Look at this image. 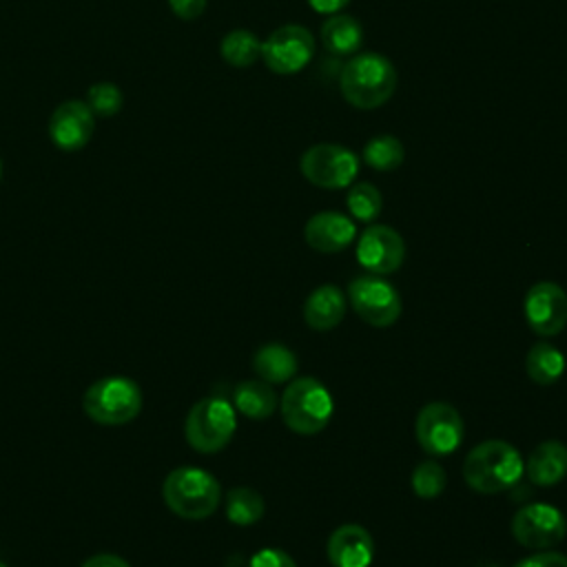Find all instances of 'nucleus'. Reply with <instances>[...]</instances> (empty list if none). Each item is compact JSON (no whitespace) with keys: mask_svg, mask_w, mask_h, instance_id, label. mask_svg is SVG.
<instances>
[{"mask_svg":"<svg viewBox=\"0 0 567 567\" xmlns=\"http://www.w3.org/2000/svg\"><path fill=\"white\" fill-rule=\"evenodd\" d=\"M525 474L520 452L498 439L483 441L472 447L463 461V478L478 494L507 492Z\"/></svg>","mask_w":567,"mask_h":567,"instance_id":"f257e3e1","label":"nucleus"},{"mask_svg":"<svg viewBox=\"0 0 567 567\" xmlns=\"http://www.w3.org/2000/svg\"><path fill=\"white\" fill-rule=\"evenodd\" d=\"M339 89L354 109H377L385 104L396 89L394 64L381 53H354L341 69Z\"/></svg>","mask_w":567,"mask_h":567,"instance_id":"f03ea898","label":"nucleus"},{"mask_svg":"<svg viewBox=\"0 0 567 567\" xmlns=\"http://www.w3.org/2000/svg\"><path fill=\"white\" fill-rule=\"evenodd\" d=\"M162 496L166 507L179 518L202 520L219 507L221 485L210 472L195 465H182L166 474Z\"/></svg>","mask_w":567,"mask_h":567,"instance_id":"7ed1b4c3","label":"nucleus"},{"mask_svg":"<svg viewBox=\"0 0 567 567\" xmlns=\"http://www.w3.org/2000/svg\"><path fill=\"white\" fill-rule=\"evenodd\" d=\"M279 405L284 423L301 436L319 434L330 423L334 412L332 394L315 377H299L290 381Z\"/></svg>","mask_w":567,"mask_h":567,"instance_id":"20e7f679","label":"nucleus"},{"mask_svg":"<svg viewBox=\"0 0 567 567\" xmlns=\"http://www.w3.org/2000/svg\"><path fill=\"white\" fill-rule=\"evenodd\" d=\"M142 390L128 377H104L93 381L84 396V414L100 425H124L142 412Z\"/></svg>","mask_w":567,"mask_h":567,"instance_id":"39448f33","label":"nucleus"},{"mask_svg":"<svg viewBox=\"0 0 567 567\" xmlns=\"http://www.w3.org/2000/svg\"><path fill=\"white\" fill-rule=\"evenodd\" d=\"M237 430V410L224 396H204L186 414L184 434L193 450L215 454L224 450Z\"/></svg>","mask_w":567,"mask_h":567,"instance_id":"423d86ee","label":"nucleus"},{"mask_svg":"<svg viewBox=\"0 0 567 567\" xmlns=\"http://www.w3.org/2000/svg\"><path fill=\"white\" fill-rule=\"evenodd\" d=\"M301 175L319 188H346L359 175V157L339 144L321 142L310 146L299 159Z\"/></svg>","mask_w":567,"mask_h":567,"instance_id":"0eeeda50","label":"nucleus"},{"mask_svg":"<svg viewBox=\"0 0 567 567\" xmlns=\"http://www.w3.org/2000/svg\"><path fill=\"white\" fill-rule=\"evenodd\" d=\"M414 434L425 454L447 456L461 447L465 425L456 408L443 401H432L421 408L414 423Z\"/></svg>","mask_w":567,"mask_h":567,"instance_id":"6e6552de","label":"nucleus"},{"mask_svg":"<svg viewBox=\"0 0 567 567\" xmlns=\"http://www.w3.org/2000/svg\"><path fill=\"white\" fill-rule=\"evenodd\" d=\"M352 310L374 328H388L401 317V295L381 275L354 277L348 286Z\"/></svg>","mask_w":567,"mask_h":567,"instance_id":"1a4fd4ad","label":"nucleus"},{"mask_svg":"<svg viewBox=\"0 0 567 567\" xmlns=\"http://www.w3.org/2000/svg\"><path fill=\"white\" fill-rule=\"evenodd\" d=\"M315 55V38L306 27L286 24L275 29L261 42L264 64L279 75H292L303 71Z\"/></svg>","mask_w":567,"mask_h":567,"instance_id":"9d476101","label":"nucleus"},{"mask_svg":"<svg viewBox=\"0 0 567 567\" xmlns=\"http://www.w3.org/2000/svg\"><path fill=\"white\" fill-rule=\"evenodd\" d=\"M512 534L523 547L543 551L565 538L567 518L549 503H529L514 514Z\"/></svg>","mask_w":567,"mask_h":567,"instance_id":"9b49d317","label":"nucleus"},{"mask_svg":"<svg viewBox=\"0 0 567 567\" xmlns=\"http://www.w3.org/2000/svg\"><path fill=\"white\" fill-rule=\"evenodd\" d=\"M403 259V237L385 224L368 226L357 239V261L372 275H390L401 268Z\"/></svg>","mask_w":567,"mask_h":567,"instance_id":"f8f14e48","label":"nucleus"},{"mask_svg":"<svg viewBox=\"0 0 567 567\" xmlns=\"http://www.w3.org/2000/svg\"><path fill=\"white\" fill-rule=\"evenodd\" d=\"M525 321L538 337H554L567 323V295L554 281H538L525 295Z\"/></svg>","mask_w":567,"mask_h":567,"instance_id":"ddd939ff","label":"nucleus"},{"mask_svg":"<svg viewBox=\"0 0 567 567\" xmlns=\"http://www.w3.org/2000/svg\"><path fill=\"white\" fill-rule=\"evenodd\" d=\"M95 128V115L82 100L62 102L51 120H49V135L51 142L62 151H80L91 142Z\"/></svg>","mask_w":567,"mask_h":567,"instance_id":"4468645a","label":"nucleus"},{"mask_svg":"<svg viewBox=\"0 0 567 567\" xmlns=\"http://www.w3.org/2000/svg\"><path fill=\"white\" fill-rule=\"evenodd\" d=\"M357 237L354 221L337 210H321L303 226V239L319 252H341Z\"/></svg>","mask_w":567,"mask_h":567,"instance_id":"2eb2a0df","label":"nucleus"},{"mask_svg":"<svg viewBox=\"0 0 567 567\" xmlns=\"http://www.w3.org/2000/svg\"><path fill=\"white\" fill-rule=\"evenodd\" d=\"M326 551L332 567H368L374 558V540L365 527L346 523L330 534Z\"/></svg>","mask_w":567,"mask_h":567,"instance_id":"dca6fc26","label":"nucleus"},{"mask_svg":"<svg viewBox=\"0 0 567 567\" xmlns=\"http://www.w3.org/2000/svg\"><path fill=\"white\" fill-rule=\"evenodd\" d=\"M343 315H346V295L334 284H323L315 288L303 301V321L317 332L337 328Z\"/></svg>","mask_w":567,"mask_h":567,"instance_id":"f3484780","label":"nucleus"},{"mask_svg":"<svg viewBox=\"0 0 567 567\" xmlns=\"http://www.w3.org/2000/svg\"><path fill=\"white\" fill-rule=\"evenodd\" d=\"M525 474L536 487H551L567 476V445L560 441L538 443L525 463Z\"/></svg>","mask_w":567,"mask_h":567,"instance_id":"a211bd4d","label":"nucleus"},{"mask_svg":"<svg viewBox=\"0 0 567 567\" xmlns=\"http://www.w3.org/2000/svg\"><path fill=\"white\" fill-rule=\"evenodd\" d=\"M275 388L261 379H246L233 390V408L252 421H264L277 410Z\"/></svg>","mask_w":567,"mask_h":567,"instance_id":"6ab92c4d","label":"nucleus"},{"mask_svg":"<svg viewBox=\"0 0 567 567\" xmlns=\"http://www.w3.org/2000/svg\"><path fill=\"white\" fill-rule=\"evenodd\" d=\"M321 42L332 55H354L363 44V29L357 18L334 13L321 24Z\"/></svg>","mask_w":567,"mask_h":567,"instance_id":"aec40b11","label":"nucleus"},{"mask_svg":"<svg viewBox=\"0 0 567 567\" xmlns=\"http://www.w3.org/2000/svg\"><path fill=\"white\" fill-rule=\"evenodd\" d=\"M252 368L257 377L270 385L286 383L297 372V354L284 343H264L252 354Z\"/></svg>","mask_w":567,"mask_h":567,"instance_id":"412c9836","label":"nucleus"},{"mask_svg":"<svg viewBox=\"0 0 567 567\" xmlns=\"http://www.w3.org/2000/svg\"><path fill=\"white\" fill-rule=\"evenodd\" d=\"M527 374L538 385H551L556 383L565 372V354L547 341H540L529 348L525 359Z\"/></svg>","mask_w":567,"mask_h":567,"instance_id":"4be33fe9","label":"nucleus"},{"mask_svg":"<svg viewBox=\"0 0 567 567\" xmlns=\"http://www.w3.org/2000/svg\"><path fill=\"white\" fill-rule=\"evenodd\" d=\"M219 53L230 66L244 69L261 58V40L248 29H235L221 38Z\"/></svg>","mask_w":567,"mask_h":567,"instance_id":"5701e85b","label":"nucleus"},{"mask_svg":"<svg viewBox=\"0 0 567 567\" xmlns=\"http://www.w3.org/2000/svg\"><path fill=\"white\" fill-rule=\"evenodd\" d=\"M264 516V498L252 487H233L226 494V518L233 525L248 527L255 525Z\"/></svg>","mask_w":567,"mask_h":567,"instance_id":"b1692460","label":"nucleus"},{"mask_svg":"<svg viewBox=\"0 0 567 567\" xmlns=\"http://www.w3.org/2000/svg\"><path fill=\"white\" fill-rule=\"evenodd\" d=\"M363 162L374 171H394L403 164L405 151L399 137L394 135H377L363 146Z\"/></svg>","mask_w":567,"mask_h":567,"instance_id":"393cba45","label":"nucleus"},{"mask_svg":"<svg viewBox=\"0 0 567 567\" xmlns=\"http://www.w3.org/2000/svg\"><path fill=\"white\" fill-rule=\"evenodd\" d=\"M346 206L354 219L370 224L381 215L383 197L374 184L357 182L346 195Z\"/></svg>","mask_w":567,"mask_h":567,"instance_id":"a878e982","label":"nucleus"},{"mask_svg":"<svg viewBox=\"0 0 567 567\" xmlns=\"http://www.w3.org/2000/svg\"><path fill=\"white\" fill-rule=\"evenodd\" d=\"M410 483H412V492L416 496L434 498L445 489L447 476H445V470L436 461H423L412 470Z\"/></svg>","mask_w":567,"mask_h":567,"instance_id":"bb28decb","label":"nucleus"},{"mask_svg":"<svg viewBox=\"0 0 567 567\" xmlns=\"http://www.w3.org/2000/svg\"><path fill=\"white\" fill-rule=\"evenodd\" d=\"M86 104L93 111V115L111 117V115L120 113V109L124 104V95H122L117 84H113V82H97V84H93L89 89Z\"/></svg>","mask_w":567,"mask_h":567,"instance_id":"cd10ccee","label":"nucleus"},{"mask_svg":"<svg viewBox=\"0 0 567 567\" xmlns=\"http://www.w3.org/2000/svg\"><path fill=\"white\" fill-rule=\"evenodd\" d=\"M248 567H297V563L284 549L266 547L250 558Z\"/></svg>","mask_w":567,"mask_h":567,"instance_id":"c85d7f7f","label":"nucleus"},{"mask_svg":"<svg viewBox=\"0 0 567 567\" xmlns=\"http://www.w3.org/2000/svg\"><path fill=\"white\" fill-rule=\"evenodd\" d=\"M514 567H567V556L560 551H540L518 560Z\"/></svg>","mask_w":567,"mask_h":567,"instance_id":"c756f323","label":"nucleus"},{"mask_svg":"<svg viewBox=\"0 0 567 567\" xmlns=\"http://www.w3.org/2000/svg\"><path fill=\"white\" fill-rule=\"evenodd\" d=\"M171 11L182 20H195L204 13L206 0H168Z\"/></svg>","mask_w":567,"mask_h":567,"instance_id":"7c9ffc66","label":"nucleus"},{"mask_svg":"<svg viewBox=\"0 0 567 567\" xmlns=\"http://www.w3.org/2000/svg\"><path fill=\"white\" fill-rule=\"evenodd\" d=\"M82 567H131V565L117 554H93L82 563Z\"/></svg>","mask_w":567,"mask_h":567,"instance_id":"2f4dec72","label":"nucleus"},{"mask_svg":"<svg viewBox=\"0 0 567 567\" xmlns=\"http://www.w3.org/2000/svg\"><path fill=\"white\" fill-rule=\"evenodd\" d=\"M348 2H350V0H308L310 9L317 11V13H321V16H334V13H339L341 9H346Z\"/></svg>","mask_w":567,"mask_h":567,"instance_id":"473e14b6","label":"nucleus"},{"mask_svg":"<svg viewBox=\"0 0 567 567\" xmlns=\"http://www.w3.org/2000/svg\"><path fill=\"white\" fill-rule=\"evenodd\" d=\"M0 179H2V159H0Z\"/></svg>","mask_w":567,"mask_h":567,"instance_id":"72a5a7b5","label":"nucleus"},{"mask_svg":"<svg viewBox=\"0 0 567 567\" xmlns=\"http://www.w3.org/2000/svg\"><path fill=\"white\" fill-rule=\"evenodd\" d=\"M0 567H9V565H4V563H2V560H0Z\"/></svg>","mask_w":567,"mask_h":567,"instance_id":"f704fd0d","label":"nucleus"}]
</instances>
